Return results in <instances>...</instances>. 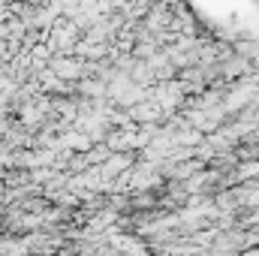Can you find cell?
<instances>
[{"mask_svg":"<svg viewBox=\"0 0 259 256\" xmlns=\"http://www.w3.org/2000/svg\"><path fill=\"white\" fill-rule=\"evenodd\" d=\"M205 18L217 21L226 30L235 27H250L253 18L259 15V0H205Z\"/></svg>","mask_w":259,"mask_h":256,"instance_id":"cell-1","label":"cell"}]
</instances>
